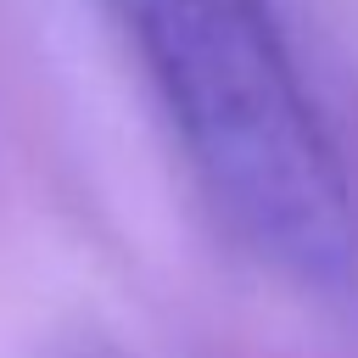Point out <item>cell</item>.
Here are the masks:
<instances>
[{"label": "cell", "instance_id": "cell-1", "mask_svg": "<svg viewBox=\"0 0 358 358\" xmlns=\"http://www.w3.org/2000/svg\"><path fill=\"white\" fill-rule=\"evenodd\" d=\"M218 224L358 319V190L268 0H101Z\"/></svg>", "mask_w": 358, "mask_h": 358}]
</instances>
